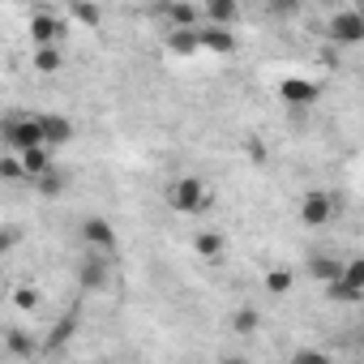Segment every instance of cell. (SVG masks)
I'll return each instance as SVG.
<instances>
[{"instance_id": "obj_9", "label": "cell", "mask_w": 364, "mask_h": 364, "mask_svg": "<svg viewBox=\"0 0 364 364\" xmlns=\"http://www.w3.org/2000/svg\"><path fill=\"white\" fill-rule=\"evenodd\" d=\"M198 48L219 52V56H232L236 52V35L223 31V26H198Z\"/></svg>"}, {"instance_id": "obj_29", "label": "cell", "mask_w": 364, "mask_h": 364, "mask_svg": "<svg viewBox=\"0 0 364 364\" xmlns=\"http://www.w3.org/2000/svg\"><path fill=\"white\" fill-rule=\"evenodd\" d=\"M219 364H249V360H245V355H223Z\"/></svg>"}, {"instance_id": "obj_27", "label": "cell", "mask_w": 364, "mask_h": 364, "mask_svg": "<svg viewBox=\"0 0 364 364\" xmlns=\"http://www.w3.org/2000/svg\"><path fill=\"white\" fill-rule=\"evenodd\" d=\"M14 240H18V232H14V228L0 232V253H9V249H14Z\"/></svg>"}, {"instance_id": "obj_10", "label": "cell", "mask_w": 364, "mask_h": 364, "mask_svg": "<svg viewBox=\"0 0 364 364\" xmlns=\"http://www.w3.org/2000/svg\"><path fill=\"white\" fill-rule=\"evenodd\" d=\"M43 146H69L73 141V120L69 116H39Z\"/></svg>"}, {"instance_id": "obj_8", "label": "cell", "mask_w": 364, "mask_h": 364, "mask_svg": "<svg viewBox=\"0 0 364 364\" xmlns=\"http://www.w3.org/2000/svg\"><path fill=\"white\" fill-rule=\"evenodd\" d=\"M159 14L171 22V31H198V26H202V9H198V5H189V0H176V5H163Z\"/></svg>"}, {"instance_id": "obj_11", "label": "cell", "mask_w": 364, "mask_h": 364, "mask_svg": "<svg viewBox=\"0 0 364 364\" xmlns=\"http://www.w3.org/2000/svg\"><path fill=\"white\" fill-rule=\"evenodd\" d=\"M77 283L82 287H107V262L99 253H86V262L77 266Z\"/></svg>"}, {"instance_id": "obj_5", "label": "cell", "mask_w": 364, "mask_h": 364, "mask_svg": "<svg viewBox=\"0 0 364 364\" xmlns=\"http://www.w3.org/2000/svg\"><path fill=\"white\" fill-rule=\"evenodd\" d=\"M300 219H304L309 228H326V223L334 219V198L321 193V189L304 193V202H300Z\"/></svg>"}, {"instance_id": "obj_18", "label": "cell", "mask_w": 364, "mask_h": 364, "mask_svg": "<svg viewBox=\"0 0 364 364\" xmlns=\"http://www.w3.org/2000/svg\"><path fill=\"white\" fill-rule=\"evenodd\" d=\"M296 287V270H287V266H274L270 274H266V291L270 296H287Z\"/></svg>"}, {"instance_id": "obj_28", "label": "cell", "mask_w": 364, "mask_h": 364, "mask_svg": "<svg viewBox=\"0 0 364 364\" xmlns=\"http://www.w3.org/2000/svg\"><path fill=\"white\" fill-rule=\"evenodd\" d=\"M249 159H257V163H266V146H262V141H249Z\"/></svg>"}, {"instance_id": "obj_15", "label": "cell", "mask_w": 364, "mask_h": 364, "mask_svg": "<svg viewBox=\"0 0 364 364\" xmlns=\"http://www.w3.org/2000/svg\"><path fill=\"white\" fill-rule=\"evenodd\" d=\"M232 330H236V334H257V330H262V309L240 304V309L232 313Z\"/></svg>"}, {"instance_id": "obj_7", "label": "cell", "mask_w": 364, "mask_h": 364, "mask_svg": "<svg viewBox=\"0 0 364 364\" xmlns=\"http://www.w3.org/2000/svg\"><path fill=\"white\" fill-rule=\"evenodd\" d=\"M279 95H283V103H291V107H309V103H317L321 86L309 82V77H283V82H279Z\"/></svg>"}, {"instance_id": "obj_4", "label": "cell", "mask_w": 364, "mask_h": 364, "mask_svg": "<svg viewBox=\"0 0 364 364\" xmlns=\"http://www.w3.org/2000/svg\"><path fill=\"white\" fill-rule=\"evenodd\" d=\"M82 240L90 245V253H99V257H112L116 253V228L107 223V219H99V215H90L86 223H82Z\"/></svg>"}, {"instance_id": "obj_1", "label": "cell", "mask_w": 364, "mask_h": 364, "mask_svg": "<svg viewBox=\"0 0 364 364\" xmlns=\"http://www.w3.org/2000/svg\"><path fill=\"white\" fill-rule=\"evenodd\" d=\"M0 146L9 154H26V150H39L43 146V133H39V116H22V112H9L0 120Z\"/></svg>"}, {"instance_id": "obj_16", "label": "cell", "mask_w": 364, "mask_h": 364, "mask_svg": "<svg viewBox=\"0 0 364 364\" xmlns=\"http://www.w3.org/2000/svg\"><path fill=\"white\" fill-rule=\"evenodd\" d=\"M223 249H228V240L219 232H198L193 236V253L198 257H223Z\"/></svg>"}, {"instance_id": "obj_20", "label": "cell", "mask_w": 364, "mask_h": 364, "mask_svg": "<svg viewBox=\"0 0 364 364\" xmlns=\"http://www.w3.org/2000/svg\"><path fill=\"white\" fill-rule=\"evenodd\" d=\"M35 189H39L43 198H60V193H65V176H60L56 167H48V171L35 180Z\"/></svg>"}, {"instance_id": "obj_2", "label": "cell", "mask_w": 364, "mask_h": 364, "mask_svg": "<svg viewBox=\"0 0 364 364\" xmlns=\"http://www.w3.org/2000/svg\"><path fill=\"white\" fill-rule=\"evenodd\" d=\"M167 206H171L176 215H202V210L210 206V189L202 185L198 176H180L176 185L167 189Z\"/></svg>"}, {"instance_id": "obj_19", "label": "cell", "mask_w": 364, "mask_h": 364, "mask_svg": "<svg viewBox=\"0 0 364 364\" xmlns=\"http://www.w3.org/2000/svg\"><path fill=\"white\" fill-rule=\"evenodd\" d=\"M167 48H171L176 56H193V52H202V48H198V31H171Z\"/></svg>"}, {"instance_id": "obj_21", "label": "cell", "mask_w": 364, "mask_h": 364, "mask_svg": "<svg viewBox=\"0 0 364 364\" xmlns=\"http://www.w3.org/2000/svg\"><path fill=\"white\" fill-rule=\"evenodd\" d=\"M60 65H65L60 48H35V69H39V73H56Z\"/></svg>"}, {"instance_id": "obj_3", "label": "cell", "mask_w": 364, "mask_h": 364, "mask_svg": "<svg viewBox=\"0 0 364 364\" xmlns=\"http://www.w3.org/2000/svg\"><path fill=\"white\" fill-rule=\"evenodd\" d=\"M330 43H343V48L364 43V14H360V9H338V14H330Z\"/></svg>"}, {"instance_id": "obj_25", "label": "cell", "mask_w": 364, "mask_h": 364, "mask_svg": "<svg viewBox=\"0 0 364 364\" xmlns=\"http://www.w3.org/2000/svg\"><path fill=\"white\" fill-rule=\"evenodd\" d=\"M0 180H22V167H18V154H5V159H0Z\"/></svg>"}, {"instance_id": "obj_22", "label": "cell", "mask_w": 364, "mask_h": 364, "mask_svg": "<svg viewBox=\"0 0 364 364\" xmlns=\"http://www.w3.org/2000/svg\"><path fill=\"white\" fill-rule=\"evenodd\" d=\"M5 351H9V355H31V351H35V338H31L26 330H9V334H5Z\"/></svg>"}, {"instance_id": "obj_23", "label": "cell", "mask_w": 364, "mask_h": 364, "mask_svg": "<svg viewBox=\"0 0 364 364\" xmlns=\"http://www.w3.org/2000/svg\"><path fill=\"white\" fill-rule=\"evenodd\" d=\"M69 18L82 22V26H99L103 22V9L99 5H69Z\"/></svg>"}, {"instance_id": "obj_17", "label": "cell", "mask_w": 364, "mask_h": 364, "mask_svg": "<svg viewBox=\"0 0 364 364\" xmlns=\"http://www.w3.org/2000/svg\"><path fill=\"white\" fill-rule=\"evenodd\" d=\"M338 283H343L347 291H355V296H364V262H360V257H351V262H343V274H338Z\"/></svg>"}, {"instance_id": "obj_24", "label": "cell", "mask_w": 364, "mask_h": 364, "mask_svg": "<svg viewBox=\"0 0 364 364\" xmlns=\"http://www.w3.org/2000/svg\"><path fill=\"white\" fill-rule=\"evenodd\" d=\"M291 364H330V355L317 351V347H300V351L291 355Z\"/></svg>"}, {"instance_id": "obj_12", "label": "cell", "mask_w": 364, "mask_h": 364, "mask_svg": "<svg viewBox=\"0 0 364 364\" xmlns=\"http://www.w3.org/2000/svg\"><path fill=\"white\" fill-rule=\"evenodd\" d=\"M18 167H22V180H39L48 167H52V154H48V146H39V150H26V154H18Z\"/></svg>"}, {"instance_id": "obj_13", "label": "cell", "mask_w": 364, "mask_h": 364, "mask_svg": "<svg viewBox=\"0 0 364 364\" xmlns=\"http://www.w3.org/2000/svg\"><path fill=\"white\" fill-rule=\"evenodd\" d=\"M206 18H210V26L232 31V22L240 18V5H236V0H210V5H206Z\"/></svg>"}, {"instance_id": "obj_6", "label": "cell", "mask_w": 364, "mask_h": 364, "mask_svg": "<svg viewBox=\"0 0 364 364\" xmlns=\"http://www.w3.org/2000/svg\"><path fill=\"white\" fill-rule=\"evenodd\" d=\"M60 35H65V26H60V18H56V14L39 9V14L31 18V39H35V48H56V43H60Z\"/></svg>"}, {"instance_id": "obj_26", "label": "cell", "mask_w": 364, "mask_h": 364, "mask_svg": "<svg viewBox=\"0 0 364 364\" xmlns=\"http://www.w3.org/2000/svg\"><path fill=\"white\" fill-rule=\"evenodd\" d=\"M14 300H18V309H35V304H39V291H35V287H18Z\"/></svg>"}, {"instance_id": "obj_14", "label": "cell", "mask_w": 364, "mask_h": 364, "mask_svg": "<svg viewBox=\"0 0 364 364\" xmlns=\"http://www.w3.org/2000/svg\"><path fill=\"white\" fill-rule=\"evenodd\" d=\"M309 274H313L317 283H326V287H330V283L343 274V262H338V257H326V253H317V257H309Z\"/></svg>"}]
</instances>
